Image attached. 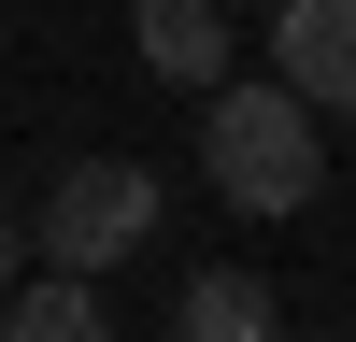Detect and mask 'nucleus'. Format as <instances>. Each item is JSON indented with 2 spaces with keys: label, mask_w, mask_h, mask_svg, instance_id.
I'll return each instance as SVG.
<instances>
[{
  "label": "nucleus",
  "mask_w": 356,
  "mask_h": 342,
  "mask_svg": "<svg viewBox=\"0 0 356 342\" xmlns=\"http://www.w3.org/2000/svg\"><path fill=\"white\" fill-rule=\"evenodd\" d=\"M0 342H114V314H100V285L43 271V285H15V300H0Z\"/></svg>",
  "instance_id": "nucleus-5"
},
{
  "label": "nucleus",
  "mask_w": 356,
  "mask_h": 342,
  "mask_svg": "<svg viewBox=\"0 0 356 342\" xmlns=\"http://www.w3.org/2000/svg\"><path fill=\"white\" fill-rule=\"evenodd\" d=\"M143 228H157V171L143 157H72L43 200H29V243H43V271L100 285L114 256H143Z\"/></svg>",
  "instance_id": "nucleus-2"
},
{
  "label": "nucleus",
  "mask_w": 356,
  "mask_h": 342,
  "mask_svg": "<svg viewBox=\"0 0 356 342\" xmlns=\"http://www.w3.org/2000/svg\"><path fill=\"white\" fill-rule=\"evenodd\" d=\"M271 86H300L314 114H356V0H285L271 15Z\"/></svg>",
  "instance_id": "nucleus-3"
},
{
  "label": "nucleus",
  "mask_w": 356,
  "mask_h": 342,
  "mask_svg": "<svg viewBox=\"0 0 356 342\" xmlns=\"http://www.w3.org/2000/svg\"><path fill=\"white\" fill-rule=\"evenodd\" d=\"M271 15H285V0H271Z\"/></svg>",
  "instance_id": "nucleus-8"
},
{
  "label": "nucleus",
  "mask_w": 356,
  "mask_h": 342,
  "mask_svg": "<svg viewBox=\"0 0 356 342\" xmlns=\"http://www.w3.org/2000/svg\"><path fill=\"white\" fill-rule=\"evenodd\" d=\"M129 43H143L157 86H200L214 100L228 86V0H129Z\"/></svg>",
  "instance_id": "nucleus-4"
},
{
  "label": "nucleus",
  "mask_w": 356,
  "mask_h": 342,
  "mask_svg": "<svg viewBox=\"0 0 356 342\" xmlns=\"http://www.w3.org/2000/svg\"><path fill=\"white\" fill-rule=\"evenodd\" d=\"M186 342H285L271 328V285H257V271H200L186 285Z\"/></svg>",
  "instance_id": "nucleus-6"
},
{
  "label": "nucleus",
  "mask_w": 356,
  "mask_h": 342,
  "mask_svg": "<svg viewBox=\"0 0 356 342\" xmlns=\"http://www.w3.org/2000/svg\"><path fill=\"white\" fill-rule=\"evenodd\" d=\"M200 171H214V200L228 214H300L314 200V171H328V142H314V100L300 86H214L200 100Z\"/></svg>",
  "instance_id": "nucleus-1"
},
{
  "label": "nucleus",
  "mask_w": 356,
  "mask_h": 342,
  "mask_svg": "<svg viewBox=\"0 0 356 342\" xmlns=\"http://www.w3.org/2000/svg\"><path fill=\"white\" fill-rule=\"evenodd\" d=\"M15 256H29V214L0 200V300H15Z\"/></svg>",
  "instance_id": "nucleus-7"
}]
</instances>
